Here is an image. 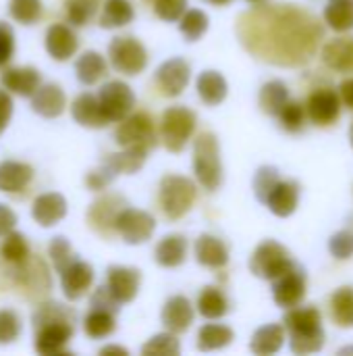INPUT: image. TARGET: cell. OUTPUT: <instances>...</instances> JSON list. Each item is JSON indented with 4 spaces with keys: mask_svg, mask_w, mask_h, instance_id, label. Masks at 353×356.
<instances>
[{
    "mask_svg": "<svg viewBox=\"0 0 353 356\" xmlns=\"http://www.w3.org/2000/svg\"><path fill=\"white\" fill-rule=\"evenodd\" d=\"M241 46L277 67L308 65L325 38L322 23L298 4H258L239 15L235 25Z\"/></svg>",
    "mask_w": 353,
    "mask_h": 356,
    "instance_id": "cell-1",
    "label": "cell"
},
{
    "mask_svg": "<svg viewBox=\"0 0 353 356\" xmlns=\"http://www.w3.org/2000/svg\"><path fill=\"white\" fill-rule=\"evenodd\" d=\"M283 323L289 332V348L293 355H316L325 348L327 336L322 327V315L316 307L287 309Z\"/></svg>",
    "mask_w": 353,
    "mask_h": 356,
    "instance_id": "cell-2",
    "label": "cell"
},
{
    "mask_svg": "<svg viewBox=\"0 0 353 356\" xmlns=\"http://www.w3.org/2000/svg\"><path fill=\"white\" fill-rule=\"evenodd\" d=\"M193 173L206 192H216L223 186L221 142L212 131H202L193 140Z\"/></svg>",
    "mask_w": 353,
    "mask_h": 356,
    "instance_id": "cell-3",
    "label": "cell"
},
{
    "mask_svg": "<svg viewBox=\"0 0 353 356\" xmlns=\"http://www.w3.org/2000/svg\"><path fill=\"white\" fill-rule=\"evenodd\" d=\"M196 196H198V186H196V181H191L185 175L169 173L160 179L158 202H160L162 213L171 221L183 219L191 211Z\"/></svg>",
    "mask_w": 353,
    "mask_h": 356,
    "instance_id": "cell-4",
    "label": "cell"
},
{
    "mask_svg": "<svg viewBox=\"0 0 353 356\" xmlns=\"http://www.w3.org/2000/svg\"><path fill=\"white\" fill-rule=\"evenodd\" d=\"M198 125V115L187 106H169L160 119V136L171 152H181L189 144Z\"/></svg>",
    "mask_w": 353,
    "mask_h": 356,
    "instance_id": "cell-5",
    "label": "cell"
},
{
    "mask_svg": "<svg viewBox=\"0 0 353 356\" xmlns=\"http://www.w3.org/2000/svg\"><path fill=\"white\" fill-rule=\"evenodd\" d=\"M293 265L295 263L289 250L277 240H264L262 244H258L250 259V271L264 282H275L277 277L287 273Z\"/></svg>",
    "mask_w": 353,
    "mask_h": 356,
    "instance_id": "cell-6",
    "label": "cell"
},
{
    "mask_svg": "<svg viewBox=\"0 0 353 356\" xmlns=\"http://www.w3.org/2000/svg\"><path fill=\"white\" fill-rule=\"evenodd\" d=\"M108 60L114 71L135 77L148 67V50L135 35H119L108 44Z\"/></svg>",
    "mask_w": 353,
    "mask_h": 356,
    "instance_id": "cell-7",
    "label": "cell"
},
{
    "mask_svg": "<svg viewBox=\"0 0 353 356\" xmlns=\"http://www.w3.org/2000/svg\"><path fill=\"white\" fill-rule=\"evenodd\" d=\"M114 142L121 148L129 146H144L148 150L156 148L158 134L154 127V119L148 113H131L123 121H119V127L114 131Z\"/></svg>",
    "mask_w": 353,
    "mask_h": 356,
    "instance_id": "cell-8",
    "label": "cell"
},
{
    "mask_svg": "<svg viewBox=\"0 0 353 356\" xmlns=\"http://www.w3.org/2000/svg\"><path fill=\"white\" fill-rule=\"evenodd\" d=\"M98 100H100V106L110 123L123 121L135 108V94L131 90V86L121 79L106 81L98 92Z\"/></svg>",
    "mask_w": 353,
    "mask_h": 356,
    "instance_id": "cell-9",
    "label": "cell"
},
{
    "mask_svg": "<svg viewBox=\"0 0 353 356\" xmlns=\"http://www.w3.org/2000/svg\"><path fill=\"white\" fill-rule=\"evenodd\" d=\"M127 200L119 194H104L98 200H94L87 209V225L104 236L110 238L117 234V217L123 209H127Z\"/></svg>",
    "mask_w": 353,
    "mask_h": 356,
    "instance_id": "cell-10",
    "label": "cell"
},
{
    "mask_svg": "<svg viewBox=\"0 0 353 356\" xmlns=\"http://www.w3.org/2000/svg\"><path fill=\"white\" fill-rule=\"evenodd\" d=\"M154 232H156V219L148 211L127 207L117 217V234L129 246L146 244Z\"/></svg>",
    "mask_w": 353,
    "mask_h": 356,
    "instance_id": "cell-11",
    "label": "cell"
},
{
    "mask_svg": "<svg viewBox=\"0 0 353 356\" xmlns=\"http://www.w3.org/2000/svg\"><path fill=\"white\" fill-rule=\"evenodd\" d=\"M341 106H343V100H341L339 92L333 88L314 90L306 102L308 119L320 127H329V125L337 123V119L341 117Z\"/></svg>",
    "mask_w": 353,
    "mask_h": 356,
    "instance_id": "cell-12",
    "label": "cell"
},
{
    "mask_svg": "<svg viewBox=\"0 0 353 356\" xmlns=\"http://www.w3.org/2000/svg\"><path fill=\"white\" fill-rule=\"evenodd\" d=\"M306 288H308V280H306L304 269L293 265L287 273H283L281 277H277L273 282V298H275L277 307H281L285 311L295 309L304 302Z\"/></svg>",
    "mask_w": 353,
    "mask_h": 356,
    "instance_id": "cell-13",
    "label": "cell"
},
{
    "mask_svg": "<svg viewBox=\"0 0 353 356\" xmlns=\"http://www.w3.org/2000/svg\"><path fill=\"white\" fill-rule=\"evenodd\" d=\"M189 79H191V67L181 56H173L156 69V83L160 92L169 98L181 96Z\"/></svg>",
    "mask_w": 353,
    "mask_h": 356,
    "instance_id": "cell-14",
    "label": "cell"
},
{
    "mask_svg": "<svg viewBox=\"0 0 353 356\" xmlns=\"http://www.w3.org/2000/svg\"><path fill=\"white\" fill-rule=\"evenodd\" d=\"M75 334L73 323L69 321H56V323H48L35 330V353L42 356H54L62 355L71 342Z\"/></svg>",
    "mask_w": 353,
    "mask_h": 356,
    "instance_id": "cell-15",
    "label": "cell"
},
{
    "mask_svg": "<svg viewBox=\"0 0 353 356\" xmlns=\"http://www.w3.org/2000/svg\"><path fill=\"white\" fill-rule=\"evenodd\" d=\"M106 286L112 292V296L121 305H129L135 300L139 286H141V271L135 267L125 265H112L106 271Z\"/></svg>",
    "mask_w": 353,
    "mask_h": 356,
    "instance_id": "cell-16",
    "label": "cell"
},
{
    "mask_svg": "<svg viewBox=\"0 0 353 356\" xmlns=\"http://www.w3.org/2000/svg\"><path fill=\"white\" fill-rule=\"evenodd\" d=\"M60 288L69 302H77L87 294V290L94 284V269L89 263L75 259L71 265H67L60 273Z\"/></svg>",
    "mask_w": 353,
    "mask_h": 356,
    "instance_id": "cell-17",
    "label": "cell"
},
{
    "mask_svg": "<svg viewBox=\"0 0 353 356\" xmlns=\"http://www.w3.org/2000/svg\"><path fill=\"white\" fill-rule=\"evenodd\" d=\"M67 198L58 192L40 194L31 204V217L40 227H54L67 217Z\"/></svg>",
    "mask_w": 353,
    "mask_h": 356,
    "instance_id": "cell-18",
    "label": "cell"
},
{
    "mask_svg": "<svg viewBox=\"0 0 353 356\" xmlns=\"http://www.w3.org/2000/svg\"><path fill=\"white\" fill-rule=\"evenodd\" d=\"M193 319H196V311H193L191 302L181 294L171 296L164 302L162 313H160V321H162L164 330H169L177 336L185 334L193 325Z\"/></svg>",
    "mask_w": 353,
    "mask_h": 356,
    "instance_id": "cell-19",
    "label": "cell"
},
{
    "mask_svg": "<svg viewBox=\"0 0 353 356\" xmlns=\"http://www.w3.org/2000/svg\"><path fill=\"white\" fill-rule=\"evenodd\" d=\"M300 196H302V188L295 179H281L270 192V196L266 198L264 207H268V211L275 217L287 219L298 211Z\"/></svg>",
    "mask_w": 353,
    "mask_h": 356,
    "instance_id": "cell-20",
    "label": "cell"
},
{
    "mask_svg": "<svg viewBox=\"0 0 353 356\" xmlns=\"http://www.w3.org/2000/svg\"><path fill=\"white\" fill-rule=\"evenodd\" d=\"M46 52L54 58V60H69L71 56H75L77 48H79V40L75 35V31L64 25V23H52L46 31V40H44Z\"/></svg>",
    "mask_w": 353,
    "mask_h": 356,
    "instance_id": "cell-21",
    "label": "cell"
},
{
    "mask_svg": "<svg viewBox=\"0 0 353 356\" xmlns=\"http://www.w3.org/2000/svg\"><path fill=\"white\" fill-rule=\"evenodd\" d=\"M31 108L44 119H56L67 108V94L58 83H42L31 96Z\"/></svg>",
    "mask_w": 353,
    "mask_h": 356,
    "instance_id": "cell-22",
    "label": "cell"
},
{
    "mask_svg": "<svg viewBox=\"0 0 353 356\" xmlns=\"http://www.w3.org/2000/svg\"><path fill=\"white\" fill-rule=\"evenodd\" d=\"M71 117L75 119V123H79L81 127H87V129H102L110 123L100 106L98 96H94L89 92H83L73 100Z\"/></svg>",
    "mask_w": 353,
    "mask_h": 356,
    "instance_id": "cell-23",
    "label": "cell"
},
{
    "mask_svg": "<svg viewBox=\"0 0 353 356\" xmlns=\"http://www.w3.org/2000/svg\"><path fill=\"white\" fill-rule=\"evenodd\" d=\"M40 86L42 77L35 67H8L2 73V88L17 96L31 98Z\"/></svg>",
    "mask_w": 353,
    "mask_h": 356,
    "instance_id": "cell-24",
    "label": "cell"
},
{
    "mask_svg": "<svg viewBox=\"0 0 353 356\" xmlns=\"http://www.w3.org/2000/svg\"><path fill=\"white\" fill-rule=\"evenodd\" d=\"M193 252L198 265L206 269H223L229 263V246L212 234H202L196 240Z\"/></svg>",
    "mask_w": 353,
    "mask_h": 356,
    "instance_id": "cell-25",
    "label": "cell"
},
{
    "mask_svg": "<svg viewBox=\"0 0 353 356\" xmlns=\"http://www.w3.org/2000/svg\"><path fill=\"white\" fill-rule=\"evenodd\" d=\"M320 58L337 73H353V35L329 40L320 50Z\"/></svg>",
    "mask_w": 353,
    "mask_h": 356,
    "instance_id": "cell-26",
    "label": "cell"
},
{
    "mask_svg": "<svg viewBox=\"0 0 353 356\" xmlns=\"http://www.w3.org/2000/svg\"><path fill=\"white\" fill-rule=\"evenodd\" d=\"M196 90H198L200 100L206 106H218L221 102H225V98L229 94V83L223 73H218L214 69H206L198 75Z\"/></svg>",
    "mask_w": 353,
    "mask_h": 356,
    "instance_id": "cell-27",
    "label": "cell"
},
{
    "mask_svg": "<svg viewBox=\"0 0 353 356\" xmlns=\"http://www.w3.org/2000/svg\"><path fill=\"white\" fill-rule=\"evenodd\" d=\"M154 259L164 269L181 267L185 263V259H187V240H185V236H181V234L164 236L154 248Z\"/></svg>",
    "mask_w": 353,
    "mask_h": 356,
    "instance_id": "cell-28",
    "label": "cell"
},
{
    "mask_svg": "<svg viewBox=\"0 0 353 356\" xmlns=\"http://www.w3.org/2000/svg\"><path fill=\"white\" fill-rule=\"evenodd\" d=\"M33 179V167L19 161H2L0 163V192L19 194Z\"/></svg>",
    "mask_w": 353,
    "mask_h": 356,
    "instance_id": "cell-29",
    "label": "cell"
},
{
    "mask_svg": "<svg viewBox=\"0 0 353 356\" xmlns=\"http://www.w3.org/2000/svg\"><path fill=\"white\" fill-rule=\"evenodd\" d=\"M285 325H279V323H268V325H262L254 332L252 336V342H250V350L258 356H270L277 355L283 346H285Z\"/></svg>",
    "mask_w": 353,
    "mask_h": 356,
    "instance_id": "cell-30",
    "label": "cell"
},
{
    "mask_svg": "<svg viewBox=\"0 0 353 356\" xmlns=\"http://www.w3.org/2000/svg\"><path fill=\"white\" fill-rule=\"evenodd\" d=\"M148 148L144 146H129L123 148L121 152H112L104 159V163L117 173V175H135L137 171H141V167L146 165L148 159Z\"/></svg>",
    "mask_w": 353,
    "mask_h": 356,
    "instance_id": "cell-31",
    "label": "cell"
},
{
    "mask_svg": "<svg viewBox=\"0 0 353 356\" xmlns=\"http://www.w3.org/2000/svg\"><path fill=\"white\" fill-rule=\"evenodd\" d=\"M198 313L208 319V321H216L223 319L229 313V298L227 294L216 288V286H206L200 296H198Z\"/></svg>",
    "mask_w": 353,
    "mask_h": 356,
    "instance_id": "cell-32",
    "label": "cell"
},
{
    "mask_svg": "<svg viewBox=\"0 0 353 356\" xmlns=\"http://www.w3.org/2000/svg\"><path fill=\"white\" fill-rule=\"evenodd\" d=\"M260 108L268 117H279L283 106L289 102V88L281 79H270L262 86L260 96H258Z\"/></svg>",
    "mask_w": 353,
    "mask_h": 356,
    "instance_id": "cell-33",
    "label": "cell"
},
{
    "mask_svg": "<svg viewBox=\"0 0 353 356\" xmlns=\"http://www.w3.org/2000/svg\"><path fill=\"white\" fill-rule=\"evenodd\" d=\"M106 58L96 50H85L75 63V75L83 86H94L106 75Z\"/></svg>",
    "mask_w": 353,
    "mask_h": 356,
    "instance_id": "cell-34",
    "label": "cell"
},
{
    "mask_svg": "<svg viewBox=\"0 0 353 356\" xmlns=\"http://www.w3.org/2000/svg\"><path fill=\"white\" fill-rule=\"evenodd\" d=\"M235 340V334L229 325L223 323H206L198 332V350L202 353H212V350H223Z\"/></svg>",
    "mask_w": 353,
    "mask_h": 356,
    "instance_id": "cell-35",
    "label": "cell"
},
{
    "mask_svg": "<svg viewBox=\"0 0 353 356\" xmlns=\"http://www.w3.org/2000/svg\"><path fill=\"white\" fill-rule=\"evenodd\" d=\"M135 19V8L129 0H104L100 13V27L104 29H119L129 25Z\"/></svg>",
    "mask_w": 353,
    "mask_h": 356,
    "instance_id": "cell-36",
    "label": "cell"
},
{
    "mask_svg": "<svg viewBox=\"0 0 353 356\" xmlns=\"http://www.w3.org/2000/svg\"><path fill=\"white\" fill-rule=\"evenodd\" d=\"M325 23L337 31L347 33L353 29V0H327L325 6Z\"/></svg>",
    "mask_w": 353,
    "mask_h": 356,
    "instance_id": "cell-37",
    "label": "cell"
},
{
    "mask_svg": "<svg viewBox=\"0 0 353 356\" xmlns=\"http://www.w3.org/2000/svg\"><path fill=\"white\" fill-rule=\"evenodd\" d=\"M117 330V315L102 309H89V313L83 319V332L92 340H104L112 336Z\"/></svg>",
    "mask_w": 353,
    "mask_h": 356,
    "instance_id": "cell-38",
    "label": "cell"
},
{
    "mask_svg": "<svg viewBox=\"0 0 353 356\" xmlns=\"http://www.w3.org/2000/svg\"><path fill=\"white\" fill-rule=\"evenodd\" d=\"M0 257L4 259V263L17 267V265H23L31 259L29 254V242L23 234L19 232H10L8 236L2 238V246H0Z\"/></svg>",
    "mask_w": 353,
    "mask_h": 356,
    "instance_id": "cell-39",
    "label": "cell"
},
{
    "mask_svg": "<svg viewBox=\"0 0 353 356\" xmlns=\"http://www.w3.org/2000/svg\"><path fill=\"white\" fill-rule=\"evenodd\" d=\"M331 315H333V321H335L339 327H343V330L353 327L352 286H343V288H339V290L331 296Z\"/></svg>",
    "mask_w": 353,
    "mask_h": 356,
    "instance_id": "cell-40",
    "label": "cell"
},
{
    "mask_svg": "<svg viewBox=\"0 0 353 356\" xmlns=\"http://www.w3.org/2000/svg\"><path fill=\"white\" fill-rule=\"evenodd\" d=\"M210 27V19L202 8H187L179 19V31L187 42H198Z\"/></svg>",
    "mask_w": 353,
    "mask_h": 356,
    "instance_id": "cell-41",
    "label": "cell"
},
{
    "mask_svg": "<svg viewBox=\"0 0 353 356\" xmlns=\"http://www.w3.org/2000/svg\"><path fill=\"white\" fill-rule=\"evenodd\" d=\"M144 356H179L181 355V344L177 340V334L173 332H162L152 336L144 346H141Z\"/></svg>",
    "mask_w": 353,
    "mask_h": 356,
    "instance_id": "cell-42",
    "label": "cell"
},
{
    "mask_svg": "<svg viewBox=\"0 0 353 356\" xmlns=\"http://www.w3.org/2000/svg\"><path fill=\"white\" fill-rule=\"evenodd\" d=\"M56 321H69V323H75V313L64 307V305H58V302H44L37 307V311L33 313V330L42 327V325H48V323H56Z\"/></svg>",
    "mask_w": 353,
    "mask_h": 356,
    "instance_id": "cell-43",
    "label": "cell"
},
{
    "mask_svg": "<svg viewBox=\"0 0 353 356\" xmlns=\"http://www.w3.org/2000/svg\"><path fill=\"white\" fill-rule=\"evenodd\" d=\"M279 125L281 129L289 131V134H298L304 129L306 125V119H308V111H306V104L298 102V100H289L283 111L279 113Z\"/></svg>",
    "mask_w": 353,
    "mask_h": 356,
    "instance_id": "cell-44",
    "label": "cell"
},
{
    "mask_svg": "<svg viewBox=\"0 0 353 356\" xmlns=\"http://www.w3.org/2000/svg\"><path fill=\"white\" fill-rule=\"evenodd\" d=\"M8 15L21 25H33L42 17V0H8Z\"/></svg>",
    "mask_w": 353,
    "mask_h": 356,
    "instance_id": "cell-45",
    "label": "cell"
},
{
    "mask_svg": "<svg viewBox=\"0 0 353 356\" xmlns=\"http://www.w3.org/2000/svg\"><path fill=\"white\" fill-rule=\"evenodd\" d=\"M281 181V173H279V169L275 167V165H262L258 171H256V175H254V194H256V198L264 204L266 202V198L270 196V192L275 190V186Z\"/></svg>",
    "mask_w": 353,
    "mask_h": 356,
    "instance_id": "cell-46",
    "label": "cell"
},
{
    "mask_svg": "<svg viewBox=\"0 0 353 356\" xmlns=\"http://www.w3.org/2000/svg\"><path fill=\"white\" fill-rule=\"evenodd\" d=\"M100 4L92 0H64V10H67V21L75 27H83L89 23V19L96 15Z\"/></svg>",
    "mask_w": 353,
    "mask_h": 356,
    "instance_id": "cell-47",
    "label": "cell"
},
{
    "mask_svg": "<svg viewBox=\"0 0 353 356\" xmlns=\"http://www.w3.org/2000/svg\"><path fill=\"white\" fill-rule=\"evenodd\" d=\"M48 254H50V261L56 269V273H60L67 265H71L77 257L73 254V248H71V242L64 238V236H54L50 246H48Z\"/></svg>",
    "mask_w": 353,
    "mask_h": 356,
    "instance_id": "cell-48",
    "label": "cell"
},
{
    "mask_svg": "<svg viewBox=\"0 0 353 356\" xmlns=\"http://www.w3.org/2000/svg\"><path fill=\"white\" fill-rule=\"evenodd\" d=\"M21 336V319L15 311L2 309L0 311V346L17 342Z\"/></svg>",
    "mask_w": 353,
    "mask_h": 356,
    "instance_id": "cell-49",
    "label": "cell"
},
{
    "mask_svg": "<svg viewBox=\"0 0 353 356\" xmlns=\"http://www.w3.org/2000/svg\"><path fill=\"white\" fill-rule=\"evenodd\" d=\"M187 10V0H154V13L166 23H179Z\"/></svg>",
    "mask_w": 353,
    "mask_h": 356,
    "instance_id": "cell-50",
    "label": "cell"
},
{
    "mask_svg": "<svg viewBox=\"0 0 353 356\" xmlns=\"http://www.w3.org/2000/svg\"><path fill=\"white\" fill-rule=\"evenodd\" d=\"M329 252L337 259V261H347L353 257V232L350 229H341L335 236H331L329 240Z\"/></svg>",
    "mask_w": 353,
    "mask_h": 356,
    "instance_id": "cell-51",
    "label": "cell"
},
{
    "mask_svg": "<svg viewBox=\"0 0 353 356\" xmlns=\"http://www.w3.org/2000/svg\"><path fill=\"white\" fill-rule=\"evenodd\" d=\"M119 175L102 161V165L100 167H96V169H92L87 175H85V186L92 190V192H102V190H106L114 179H117Z\"/></svg>",
    "mask_w": 353,
    "mask_h": 356,
    "instance_id": "cell-52",
    "label": "cell"
},
{
    "mask_svg": "<svg viewBox=\"0 0 353 356\" xmlns=\"http://www.w3.org/2000/svg\"><path fill=\"white\" fill-rule=\"evenodd\" d=\"M89 307L92 309H102V311H110V313H119V309H121V302L112 296V292L108 290V286H100L96 292H94V296H92V300H89Z\"/></svg>",
    "mask_w": 353,
    "mask_h": 356,
    "instance_id": "cell-53",
    "label": "cell"
},
{
    "mask_svg": "<svg viewBox=\"0 0 353 356\" xmlns=\"http://www.w3.org/2000/svg\"><path fill=\"white\" fill-rule=\"evenodd\" d=\"M15 54V31L10 23L0 21V67H4Z\"/></svg>",
    "mask_w": 353,
    "mask_h": 356,
    "instance_id": "cell-54",
    "label": "cell"
},
{
    "mask_svg": "<svg viewBox=\"0 0 353 356\" xmlns=\"http://www.w3.org/2000/svg\"><path fill=\"white\" fill-rule=\"evenodd\" d=\"M12 111H15V104H12L10 92L0 90V136L6 131V127L12 119Z\"/></svg>",
    "mask_w": 353,
    "mask_h": 356,
    "instance_id": "cell-55",
    "label": "cell"
},
{
    "mask_svg": "<svg viewBox=\"0 0 353 356\" xmlns=\"http://www.w3.org/2000/svg\"><path fill=\"white\" fill-rule=\"evenodd\" d=\"M17 221H19L17 213L10 207H6L4 202H0V238L8 236L17 227Z\"/></svg>",
    "mask_w": 353,
    "mask_h": 356,
    "instance_id": "cell-56",
    "label": "cell"
},
{
    "mask_svg": "<svg viewBox=\"0 0 353 356\" xmlns=\"http://www.w3.org/2000/svg\"><path fill=\"white\" fill-rule=\"evenodd\" d=\"M339 96H341L343 104H345L350 111H353V77H347V79L341 81V86H339Z\"/></svg>",
    "mask_w": 353,
    "mask_h": 356,
    "instance_id": "cell-57",
    "label": "cell"
},
{
    "mask_svg": "<svg viewBox=\"0 0 353 356\" xmlns=\"http://www.w3.org/2000/svg\"><path fill=\"white\" fill-rule=\"evenodd\" d=\"M100 355L102 356H106V355H123V356H127L129 355V350L127 348H123V346H104V348H100Z\"/></svg>",
    "mask_w": 353,
    "mask_h": 356,
    "instance_id": "cell-58",
    "label": "cell"
},
{
    "mask_svg": "<svg viewBox=\"0 0 353 356\" xmlns=\"http://www.w3.org/2000/svg\"><path fill=\"white\" fill-rule=\"evenodd\" d=\"M206 2H210V4H214V6H227V4H231L233 0H206Z\"/></svg>",
    "mask_w": 353,
    "mask_h": 356,
    "instance_id": "cell-59",
    "label": "cell"
},
{
    "mask_svg": "<svg viewBox=\"0 0 353 356\" xmlns=\"http://www.w3.org/2000/svg\"><path fill=\"white\" fill-rule=\"evenodd\" d=\"M248 4H252V6H258V4H266V2H270V0H246Z\"/></svg>",
    "mask_w": 353,
    "mask_h": 356,
    "instance_id": "cell-60",
    "label": "cell"
},
{
    "mask_svg": "<svg viewBox=\"0 0 353 356\" xmlns=\"http://www.w3.org/2000/svg\"><path fill=\"white\" fill-rule=\"evenodd\" d=\"M339 355H353V348H343V350H339Z\"/></svg>",
    "mask_w": 353,
    "mask_h": 356,
    "instance_id": "cell-61",
    "label": "cell"
},
{
    "mask_svg": "<svg viewBox=\"0 0 353 356\" xmlns=\"http://www.w3.org/2000/svg\"><path fill=\"white\" fill-rule=\"evenodd\" d=\"M350 144H352V148H353V123H352V127H350Z\"/></svg>",
    "mask_w": 353,
    "mask_h": 356,
    "instance_id": "cell-62",
    "label": "cell"
},
{
    "mask_svg": "<svg viewBox=\"0 0 353 356\" xmlns=\"http://www.w3.org/2000/svg\"><path fill=\"white\" fill-rule=\"evenodd\" d=\"M92 2H96V4H100V2H102V0H92Z\"/></svg>",
    "mask_w": 353,
    "mask_h": 356,
    "instance_id": "cell-63",
    "label": "cell"
}]
</instances>
